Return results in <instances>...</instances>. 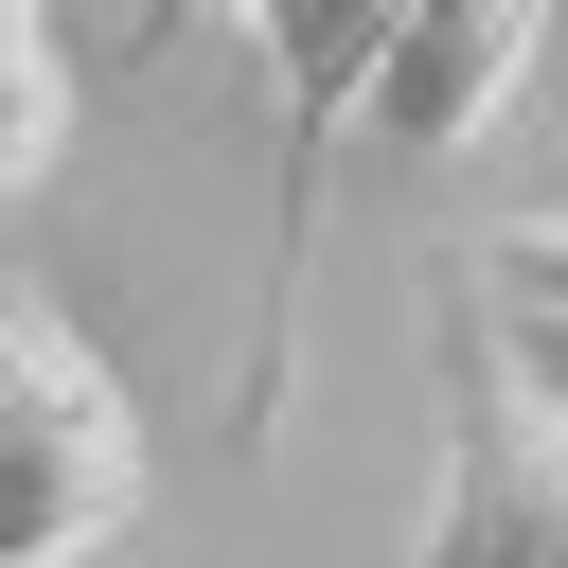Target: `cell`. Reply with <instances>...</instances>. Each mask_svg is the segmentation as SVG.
I'll return each instance as SVG.
<instances>
[{
    "label": "cell",
    "mask_w": 568,
    "mask_h": 568,
    "mask_svg": "<svg viewBox=\"0 0 568 568\" xmlns=\"http://www.w3.org/2000/svg\"><path fill=\"white\" fill-rule=\"evenodd\" d=\"M124 515H142V408H124V373L36 284H0V568H89Z\"/></svg>",
    "instance_id": "1"
},
{
    "label": "cell",
    "mask_w": 568,
    "mask_h": 568,
    "mask_svg": "<svg viewBox=\"0 0 568 568\" xmlns=\"http://www.w3.org/2000/svg\"><path fill=\"white\" fill-rule=\"evenodd\" d=\"M532 18H497V0H462V18H390L373 36V89H355V124L390 142V160H462L515 89H532Z\"/></svg>",
    "instance_id": "3"
},
{
    "label": "cell",
    "mask_w": 568,
    "mask_h": 568,
    "mask_svg": "<svg viewBox=\"0 0 568 568\" xmlns=\"http://www.w3.org/2000/svg\"><path fill=\"white\" fill-rule=\"evenodd\" d=\"M462 284L515 302V320H568V213H497V231L462 248Z\"/></svg>",
    "instance_id": "5"
},
{
    "label": "cell",
    "mask_w": 568,
    "mask_h": 568,
    "mask_svg": "<svg viewBox=\"0 0 568 568\" xmlns=\"http://www.w3.org/2000/svg\"><path fill=\"white\" fill-rule=\"evenodd\" d=\"M53 160H71V53L36 18H0V195H36Z\"/></svg>",
    "instance_id": "4"
},
{
    "label": "cell",
    "mask_w": 568,
    "mask_h": 568,
    "mask_svg": "<svg viewBox=\"0 0 568 568\" xmlns=\"http://www.w3.org/2000/svg\"><path fill=\"white\" fill-rule=\"evenodd\" d=\"M408 568H568V408L497 373L479 302H444V497Z\"/></svg>",
    "instance_id": "2"
}]
</instances>
